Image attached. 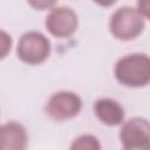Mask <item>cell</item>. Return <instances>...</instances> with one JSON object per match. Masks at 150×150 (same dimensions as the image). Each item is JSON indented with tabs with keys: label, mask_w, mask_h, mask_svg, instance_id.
<instances>
[{
	"label": "cell",
	"mask_w": 150,
	"mask_h": 150,
	"mask_svg": "<svg viewBox=\"0 0 150 150\" xmlns=\"http://www.w3.org/2000/svg\"><path fill=\"white\" fill-rule=\"evenodd\" d=\"M11 46H12L11 35H8L5 30H1V59H4L6 54L11 50Z\"/></svg>",
	"instance_id": "obj_11"
},
{
	"label": "cell",
	"mask_w": 150,
	"mask_h": 150,
	"mask_svg": "<svg viewBox=\"0 0 150 150\" xmlns=\"http://www.w3.org/2000/svg\"><path fill=\"white\" fill-rule=\"evenodd\" d=\"M120 141L127 150L150 149V122L144 117H132L123 123Z\"/></svg>",
	"instance_id": "obj_4"
},
{
	"label": "cell",
	"mask_w": 150,
	"mask_h": 150,
	"mask_svg": "<svg viewBox=\"0 0 150 150\" xmlns=\"http://www.w3.org/2000/svg\"><path fill=\"white\" fill-rule=\"evenodd\" d=\"M52 45L46 35L40 32L30 30L21 35L18 47V59L27 64H40L45 62L50 55Z\"/></svg>",
	"instance_id": "obj_3"
},
{
	"label": "cell",
	"mask_w": 150,
	"mask_h": 150,
	"mask_svg": "<svg viewBox=\"0 0 150 150\" xmlns=\"http://www.w3.org/2000/svg\"><path fill=\"white\" fill-rule=\"evenodd\" d=\"M28 145V135L19 122H7L0 128L1 150H23Z\"/></svg>",
	"instance_id": "obj_7"
},
{
	"label": "cell",
	"mask_w": 150,
	"mask_h": 150,
	"mask_svg": "<svg viewBox=\"0 0 150 150\" xmlns=\"http://www.w3.org/2000/svg\"><path fill=\"white\" fill-rule=\"evenodd\" d=\"M94 111L96 117L105 125H118L124 120L123 107L112 98H100L94 104Z\"/></svg>",
	"instance_id": "obj_8"
},
{
	"label": "cell",
	"mask_w": 150,
	"mask_h": 150,
	"mask_svg": "<svg viewBox=\"0 0 150 150\" xmlns=\"http://www.w3.org/2000/svg\"><path fill=\"white\" fill-rule=\"evenodd\" d=\"M94 2H96L97 5L102 6V7H110L114 4H116L117 0H93Z\"/></svg>",
	"instance_id": "obj_13"
},
{
	"label": "cell",
	"mask_w": 150,
	"mask_h": 150,
	"mask_svg": "<svg viewBox=\"0 0 150 150\" xmlns=\"http://www.w3.org/2000/svg\"><path fill=\"white\" fill-rule=\"evenodd\" d=\"M116 80L131 88L144 87L150 83V56L143 53H132L121 57L115 64Z\"/></svg>",
	"instance_id": "obj_1"
},
{
	"label": "cell",
	"mask_w": 150,
	"mask_h": 150,
	"mask_svg": "<svg viewBox=\"0 0 150 150\" xmlns=\"http://www.w3.org/2000/svg\"><path fill=\"white\" fill-rule=\"evenodd\" d=\"M137 9L143 18L150 20V0H137Z\"/></svg>",
	"instance_id": "obj_12"
},
{
	"label": "cell",
	"mask_w": 150,
	"mask_h": 150,
	"mask_svg": "<svg viewBox=\"0 0 150 150\" xmlns=\"http://www.w3.org/2000/svg\"><path fill=\"white\" fill-rule=\"evenodd\" d=\"M70 149L71 150H98L101 149V144L95 136L82 135L73 141Z\"/></svg>",
	"instance_id": "obj_9"
},
{
	"label": "cell",
	"mask_w": 150,
	"mask_h": 150,
	"mask_svg": "<svg viewBox=\"0 0 150 150\" xmlns=\"http://www.w3.org/2000/svg\"><path fill=\"white\" fill-rule=\"evenodd\" d=\"M56 1L57 0H27L28 5L32 8L38 9V11H45V9L53 8Z\"/></svg>",
	"instance_id": "obj_10"
},
{
	"label": "cell",
	"mask_w": 150,
	"mask_h": 150,
	"mask_svg": "<svg viewBox=\"0 0 150 150\" xmlns=\"http://www.w3.org/2000/svg\"><path fill=\"white\" fill-rule=\"evenodd\" d=\"M82 109L81 97L69 90L54 93L46 104V114L54 121H67L79 115Z\"/></svg>",
	"instance_id": "obj_5"
},
{
	"label": "cell",
	"mask_w": 150,
	"mask_h": 150,
	"mask_svg": "<svg viewBox=\"0 0 150 150\" xmlns=\"http://www.w3.org/2000/svg\"><path fill=\"white\" fill-rule=\"evenodd\" d=\"M144 18L137 8L124 6L117 8L110 16L109 30L111 35L122 41H130L142 34L144 29Z\"/></svg>",
	"instance_id": "obj_2"
},
{
	"label": "cell",
	"mask_w": 150,
	"mask_h": 150,
	"mask_svg": "<svg viewBox=\"0 0 150 150\" xmlns=\"http://www.w3.org/2000/svg\"><path fill=\"white\" fill-rule=\"evenodd\" d=\"M45 26L47 30L55 38H69L77 29V14L70 7L67 6L54 7L46 16Z\"/></svg>",
	"instance_id": "obj_6"
}]
</instances>
